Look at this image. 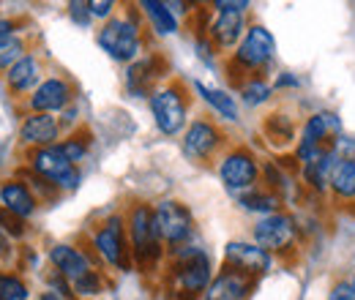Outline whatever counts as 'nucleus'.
Listing matches in <instances>:
<instances>
[{
	"instance_id": "24",
	"label": "nucleus",
	"mask_w": 355,
	"mask_h": 300,
	"mask_svg": "<svg viewBox=\"0 0 355 300\" xmlns=\"http://www.w3.org/2000/svg\"><path fill=\"white\" fill-rule=\"evenodd\" d=\"M139 8L148 14V19H150V25H153V30H156L159 36H170V33H175L178 30V19L173 17V11H170L167 3H159V0H142Z\"/></svg>"
},
{
	"instance_id": "37",
	"label": "nucleus",
	"mask_w": 355,
	"mask_h": 300,
	"mask_svg": "<svg viewBox=\"0 0 355 300\" xmlns=\"http://www.w3.org/2000/svg\"><path fill=\"white\" fill-rule=\"evenodd\" d=\"M11 30H14V25H11L8 19H0V44L6 42V39H11V36H14Z\"/></svg>"
},
{
	"instance_id": "28",
	"label": "nucleus",
	"mask_w": 355,
	"mask_h": 300,
	"mask_svg": "<svg viewBox=\"0 0 355 300\" xmlns=\"http://www.w3.org/2000/svg\"><path fill=\"white\" fill-rule=\"evenodd\" d=\"M28 298V287L11 276V273H0V300H25Z\"/></svg>"
},
{
	"instance_id": "39",
	"label": "nucleus",
	"mask_w": 355,
	"mask_h": 300,
	"mask_svg": "<svg viewBox=\"0 0 355 300\" xmlns=\"http://www.w3.org/2000/svg\"><path fill=\"white\" fill-rule=\"evenodd\" d=\"M6 249H8V238H6V232L0 229V257L6 254Z\"/></svg>"
},
{
	"instance_id": "20",
	"label": "nucleus",
	"mask_w": 355,
	"mask_h": 300,
	"mask_svg": "<svg viewBox=\"0 0 355 300\" xmlns=\"http://www.w3.org/2000/svg\"><path fill=\"white\" fill-rule=\"evenodd\" d=\"M211 39L219 49H230L243 39V11H219L211 25Z\"/></svg>"
},
{
	"instance_id": "17",
	"label": "nucleus",
	"mask_w": 355,
	"mask_h": 300,
	"mask_svg": "<svg viewBox=\"0 0 355 300\" xmlns=\"http://www.w3.org/2000/svg\"><path fill=\"white\" fill-rule=\"evenodd\" d=\"M60 134V123L52 118V115H44V112H33L25 118L22 129H19V136L28 142V145H36V148H49L55 145Z\"/></svg>"
},
{
	"instance_id": "25",
	"label": "nucleus",
	"mask_w": 355,
	"mask_h": 300,
	"mask_svg": "<svg viewBox=\"0 0 355 300\" xmlns=\"http://www.w3.org/2000/svg\"><path fill=\"white\" fill-rule=\"evenodd\" d=\"M194 87H197V93H200V96H202L219 115H224L227 121H235V118H238V107H235L232 96H227L224 90H216V87L202 85V82H194Z\"/></svg>"
},
{
	"instance_id": "27",
	"label": "nucleus",
	"mask_w": 355,
	"mask_h": 300,
	"mask_svg": "<svg viewBox=\"0 0 355 300\" xmlns=\"http://www.w3.org/2000/svg\"><path fill=\"white\" fill-rule=\"evenodd\" d=\"M25 58V44L22 39H17V36H11V39H6V42L0 44V69H11L14 63H19Z\"/></svg>"
},
{
	"instance_id": "38",
	"label": "nucleus",
	"mask_w": 355,
	"mask_h": 300,
	"mask_svg": "<svg viewBox=\"0 0 355 300\" xmlns=\"http://www.w3.org/2000/svg\"><path fill=\"white\" fill-rule=\"evenodd\" d=\"M39 300H71V298H66V295H58V292H44Z\"/></svg>"
},
{
	"instance_id": "1",
	"label": "nucleus",
	"mask_w": 355,
	"mask_h": 300,
	"mask_svg": "<svg viewBox=\"0 0 355 300\" xmlns=\"http://www.w3.org/2000/svg\"><path fill=\"white\" fill-rule=\"evenodd\" d=\"M298 238H301V229H298V221L290 213H270L263 215L257 224H254V243L268 252L270 257H284V254H293L295 246H298Z\"/></svg>"
},
{
	"instance_id": "21",
	"label": "nucleus",
	"mask_w": 355,
	"mask_h": 300,
	"mask_svg": "<svg viewBox=\"0 0 355 300\" xmlns=\"http://www.w3.org/2000/svg\"><path fill=\"white\" fill-rule=\"evenodd\" d=\"M0 205L8 213L19 215V218H28V215L36 211V200H33L31 188L25 183H17V180L0 186Z\"/></svg>"
},
{
	"instance_id": "19",
	"label": "nucleus",
	"mask_w": 355,
	"mask_h": 300,
	"mask_svg": "<svg viewBox=\"0 0 355 300\" xmlns=\"http://www.w3.org/2000/svg\"><path fill=\"white\" fill-rule=\"evenodd\" d=\"M159 77H162V60L159 58H142V60L132 63V69L126 74V87L132 96H145L153 90Z\"/></svg>"
},
{
	"instance_id": "36",
	"label": "nucleus",
	"mask_w": 355,
	"mask_h": 300,
	"mask_svg": "<svg viewBox=\"0 0 355 300\" xmlns=\"http://www.w3.org/2000/svg\"><path fill=\"white\" fill-rule=\"evenodd\" d=\"M219 11H243V8H249V3H224V0H219V3H214Z\"/></svg>"
},
{
	"instance_id": "23",
	"label": "nucleus",
	"mask_w": 355,
	"mask_h": 300,
	"mask_svg": "<svg viewBox=\"0 0 355 300\" xmlns=\"http://www.w3.org/2000/svg\"><path fill=\"white\" fill-rule=\"evenodd\" d=\"M238 200H241V205L246 208V211H252V213H279V208H282V197L276 194V191H270V188H249V191H243V194H238Z\"/></svg>"
},
{
	"instance_id": "11",
	"label": "nucleus",
	"mask_w": 355,
	"mask_h": 300,
	"mask_svg": "<svg viewBox=\"0 0 355 300\" xmlns=\"http://www.w3.org/2000/svg\"><path fill=\"white\" fill-rule=\"evenodd\" d=\"M93 246H96V252L101 254V259L107 262V265H112V267H121V270H126L129 265H132V259H129V252H126V238H123V218L121 215H112V218H107V224L96 232V238H93Z\"/></svg>"
},
{
	"instance_id": "12",
	"label": "nucleus",
	"mask_w": 355,
	"mask_h": 300,
	"mask_svg": "<svg viewBox=\"0 0 355 300\" xmlns=\"http://www.w3.org/2000/svg\"><path fill=\"white\" fill-rule=\"evenodd\" d=\"M270 262H273V257L268 252H263L257 243L235 240V243H227V249H224V267H230L235 273H243V276H252V279L268 273Z\"/></svg>"
},
{
	"instance_id": "33",
	"label": "nucleus",
	"mask_w": 355,
	"mask_h": 300,
	"mask_svg": "<svg viewBox=\"0 0 355 300\" xmlns=\"http://www.w3.org/2000/svg\"><path fill=\"white\" fill-rule=\"evenodd\" d=\"M112 8H115V3H112V0H90L88 3L90 17H110V14H112Z\"/></svg>"
},
{
	"instance_id": "5",
	"label": "nucleus",
	"mask_w": 355,
	"mask_h": 300,
	"mask_svg": "<svg viewBox=\"0 0 355 300\" xmlns=\"http://www.w3.org/2000/svg\"><path fill=\"white\" fill-rule=\"evenodd\" d=\"M150 112L156 118V126L162 134L167 136H175L178 131L186 126V112H189V104H186V96L178 85L159 87L150 93Z\"/></svg>"
},
{
	"instance_id": "15",
	"label": "nucleus",
	"mask_w": 355,
	"mask_h": 300,
	"mask_svg": "<svg viewBox=\"0 0 355 300\" xmlns=\"http://www.w3.org/2000/svg\"><path fill=\"white\" fill-rule=\"evenodd\" d=\"M71 93H74V90H71V85H69L66 80L49 77V80H44L42 85L33 90V96H31V109H33V112H44V115L60 112V109L69 107Z\"/></svg>"
},
{
	"instance_id": "9",
	"label": "nucleus",
	"mask_w": 355,
	"mask_h": 300,
	"mask_svg": "<svg viewBox=\"0 0 355 300\" xmlns=\"http://www.w3.org/2000/svg\"><path fill=\"white\" fill-rule=\"evenodd\" d=\"M219 175H222V183L230 191H249L257 186L260 164L249 148H235L222 159Z\"/></svg>"
},
{
	"instance_id": "22",
	"label": "nucleus",
	"mask_w": 355,
	"mask_h": 300,
	"mask_svg": "<svg viewBox=\"0 0 355 300\" xmlns=\"http://www.w3.org/2000/svg\"><path fill=\"white\" fill-rule=\"evenodd\" d=\"M39 77H42V66H39V60H36L33 55H25V58H22L19 63H14V66L8 69V74H6L8 87L17 90V93H28L31 87H36Z\"/></svg>"
},
{
	"instance_id": "7",
	"label": "nucleus",
	"mask_w": 355,
	"mask_h": 300,
	"mask_svg": "<svg viewBox=\"0 0 355 300\" xmlns=\"http://www.w3.org/2000/svg\"><path fill=\"white\" fill-rule=\"evenodd\" d=\"M153 227L162 243L167 246H180L183 240H189L191 229H194V218L189 213V208L175 200H162L153 208Z\"/></svg>"
},
{
	"instance_id": "16",
	"label": "nucleus",
	"mask_w": 355,
	"mask_h": 300,
	"mask_svg": "<svg viewBox=\"0 0 355 300\" xmlns=\"http://www.w3.org/2000/svg\"><path fill=\"white\" fill-rule=\"evenodd\" d=\"M328 197H331V205L355 213V164L353 161H339V159H336V164H334V170H331Z\"/></svg>"
},
{
	"instance_id": "35",
	"label": "nucleus",
	"mask_w": 355,
	"mask_h": 300,
	"mask_svg": "<svg viewBox=\"0 0 355 300\" xmlns=\"http://www.w3.org/2000/svg\"><path fill=\"white\" fill-rule=\"evenodd\" d=\"M328 300H355L353 287H350V284H345V281H336V284H334V290H331V295H328Z\"/></svg>"
},
{
	"instance_id": "29",
	"label": "nucleus",
	"mask_w": 355,
	"mask_h": 300,
	"mask_svg": "<svg viewBox=\"0 0 355 300\" xmlns=\"http://www.w3.org/2000/svg\"><path fill=\"white\" fill-rule=\"evenodd\" d=\"M71 290H74L77 295H85V298L98 295V292H101V276H98L96 270H90L88 276H83L80 281H74V284H71Z\"/></svg>"
},
{
	"instance_id": "26",
	"label": "nucleus",
	"mask_w": 355,
	"mask_h": 300,
	"mask_svg": "<svg viewBox=\"0 0 355 300\" xmlns=\"http://www.w3.org/2000/svg\"><path fill=\"white\" fill-rule=\"evenodd\" d=\"M270 93H273V87L268 85L266 80H246L243 85H241V96H243V101L249 104V107H257V104H263L270 98Z\"/></svg>"
},
{
	"instance_id": "10",
	"label": "nucleus",
	"mask_w": 355,
	"mask_h": 300,
	"mask_svg": "<svg viewBox=\"0 0 355 300\" xmlns=\"http://www.w3.org/2000/svg\"><path fill=\"white\" fill-rule=\"evenodd\" d=\"M224 136L219 126L208 118H197L186 134H183V153L191 159V161H208L216 156V150L222 148Z\"/></svg>"
},
{
	"instance_id": "4",
	"label": "nucleus",
	"mask_w": 355,
	"mask_h": 300,
	"mask_svg": "<svg viewBox=\"0 0 355 300\" xmlns=\"http://www.w3.org/2000/svg\"><path fill=\"white\" fill-rule=\"evenodd\" d=\"M98 46L110 58H115L121 63H129L142 49L139 25L134 22L132 17H112V19H107V25L98 30Z\"/></svg>"
},
{
	"instance_id": "40",
	"label": "nucleus",
	"mask_w": 355,
	"mask_h": 300,
	"mask_svg": "<svg viewBox=\"0 0 355 300\" xmlns=\"http://www.w3.org/2000/svg\"><path fill=\"white\" fill-rule=\"evenodd\" d=\"M350 287H353V295H355V276H353V281H350Z\"/></svg>"
},
{
	"instance_id": "6",
	"label": "nucleus",
	"mask_w": 355,
	"mask_h": 300,
	"mask_svg": "<svg viewBox=\"0 0 355 300\" xmlns=\"http://www.w3.org/2000/svg\"><path fill=\"white\" fill-rule=\"evenodd\" d=\"M273 52H276V42H273L270 30H266L263 25H252L243 33L241 44H238V52L232 58V66L238 71H243V74H254V71H260L263 66L270 63Z\"/></svg>"
},
{
	"instance_id": "32",
	"label": "nucleus",
	"mask_w": 355,
	"mask_h": 300,
	"mask_svg": "<svg viewBox=\"0 0 355 300\" xmlns=\"http://www.w3.org/2000/svg\"><path fill=\"white\" fill-rule=\"evenodd\" d=\"M60 148H63V153L69 156V161L77 164V161L88 153V139H69V142H63Z\"/></svg>"
},
{
	"instance_id": "2",
	"label": "nucleus",
	"mask_w": 355,
	"mask_h": 300,
	"mask_svg": "<svg viewBox=\"0 0 355 300\" xmlns=\"http://www.w3.org/2000/svg\"><path fill=\"white\" fill-rule=\"evenodd\" d=\"M173 281L175 292H183L189 298H197L211 287V259L200 249H178L175 265H173Z\"/></svg>"
},
{
	"instance_id": "14",
	"label": "nucleus",
	"mask_w": 355,
	"mask_h": 300,
	"mask_svg": "<svg viewBox=\"0 0 355 300\" xmlns=\"http://www.w3.org/2000/svg\"><path fill=\"white\" fill-rule=\"evenodd\" d=\"M254 284H257V279L224 267L211 281V287L205 290V300H249L254 292Z\"/></svg>"
},
{
	"instance_id": "31",
	"label": "nucleus",
	"mask_w": 355,
	"mask_h": 300,
	"mask_svg": "<svg viewBox=\"0 0 355 300\" xmlns=\"http://www.w3.org/2000/svg\"><path fill=\"white\" fill-rule=\"evenodd\" d=\"M334 153H336V159L339 161H353L355 164V136H339L336 142H334Z\"/></svg>"
},
{
	"instance_id": "30",
	"label": "nucleus",
	"mask_w": 355,
	"mask_h": 300,
	"mask_svg": "<svg viewBox=\"0 0 355 300\" xmlns=\"http://www.w3.org/2000/svg\"><path fill=\"white\" fill-rule=\"evenodd\" d=\"M0 229L3 232H8V235H14V238H22L25 235V227H22V218L14 213H8L6 208L0 211Z\"/></svg>"
},
{
	"instance_id": "34",
	"label": "nucleus",
	"mask_w": 355,
	"mask_h": 300,
	"mask_svg": "<svg viewBox=\"0 0 355 300\" xmlns=\"http://www.w3.org/2000/svg\"><path fill=\"white\" fill-rule=\"evenodd\" d=\"M69 8H71V19H74L77 25H83V28H85V25H88V22H90L88 3H71Z\"/></svg>"
},
{
	"instance_id": "18",
	"label": "nucleus",
	"mask_w": 355,
	"mask_h": 300,
	"mask_svg": "<svg viewBox=\"0 0 355 300\" xmlns=\"http://www.w3.org/2000/svg\"><path fill=\"white\" fill-rule=\"evenodd\" d=\"M49 262H52V265L58 267V273H60L63 279H69L71 284L90 273L88 257H85L80 249H74V246H55V249L49 252Z\"/></svg>"
},
{
	"instance_id": "13",
	"label": "nucleus",
	"mask_w": 355,
	"mask_h": 300,
	"mask_svg": "<svg viewBox=\"0 0 355 300\" xmlns=\"http://www.w3.org/2000/svg\"><path fill=\"white\" fill-rule=\"evenodd\" d=\"M263 136L268 139L270 148L295 153V145H298V136H301L298 134V121L284 109H273L263 118Z\"/></svg>"
},
{
	"instance_id": "3",
	"label": "nucleus",
	"mask_w": 355,
	"mask_h": 300,
	"mask_svg": "<svg viewBox=\"0 0 355 300\" xmlns=\"http://www.w3.org/2000/svg\"><path fill=\"white\" fill-rule=\"evenodd\" d=\"M129 235H132L134 259L139 262L142 270H150L162 259V240L153 227V208L134 205L129 211Z\"/></svg>"
},
{
	"instance_id": "8",
	"label": "nucleus",
	"mask_w": 355,
	"mask_h": 300,
	"mask_svg": "<svg viewBox=\"0 0 355 300\" xmlns=\"http://www.w3.org/2000/svg\"><path fill=\"white\" fill-rule=\"evenodd\" d=\"M31 164L44 180L60 188H77L80 183V172L69 161V156L63 153L60 145H49V148H36L31 153Z\"/></svg>"
}]
</instances>
